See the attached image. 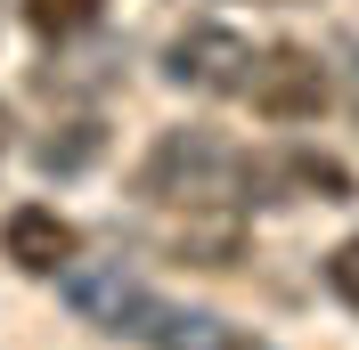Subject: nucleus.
<instances>
[{
    "label": "nucleus",
    "instance_id": "obj_1",
    "mask_svg": "<svg viewBox=\"0 0 359 350\" xmlns=\"http://www.w3.org/2000/svg\"><path fill=\"white\" fill-rule=\"evenodd\" d=\"M131 188L147 204H163V212H245V204H269L278 172L253 163V155H237L221 131H204V122H172V131L147 139Z\"/></svg>",
    "mask_w": 359,
    "mask_h": 350
},
{
    "label": "nucleus",
    "instance_id": "obj_2",
    "mask_svg": "<svg viewBox=\"0 0 359 350\" xmlns=\"http://www.w3.org/2000/svg\"><path fill=\"white\" fill-rule=\"evenodd\" d=\"M253 66H262V49L221 17H188L163 41V82L188 90V98H245L253 90Z\"/></svg>",
    "mask_w": 359,
    "mask_h": 350
},
{
    "label": "nucleus",
    "instance_id": "obj_3",
    "mask_svg": "<svg viewBox=\"0 0 359 350\" xmlns=\"http://www.w3.org/2000/svg\"><path fill=\"white\" fill-rule=\"evenodd\" d=\"M57 293H66V309L90 334H131V342H139V326H147V309L163 302L123 253H82V261L57 277Z\"/></svg>",
    "mask_w": 359,
    "mask_h": 350
},
{
    "label": "nucleus",
    "instance_id": "obj_4",
    "mask_svg": "<svg viewBox=\"0 0 359 350\" xmlns=\"http://www.w3.org/2000/svg\"><path fill=\"white\" fill-rule=\"evenodd\" d=\"M253 114L262 122H278V131H294V122H318V114L335 106V82H327V57L318 49H294V41H278V49H262V66H253Z\"/></svg>",
    "mask_w": 359,
    "mask_h": 350
},
{
    "label": "nucleus",
    "instance_id": "obj_5",
    "mask_svg": "<svg viewBox=\"0 0 359 350\" xmlns=\"http://www.w3.org/2000/svg\"><path fill=\"white\" fill-rule=\"evenodd\" d=\"M0 261L17 277H66L82 261V228L57 204H8L0 212Z\"/></svg>",
    "mask_w": 359,
    "mask_h": 350
},
{
    "label": "nucleus",
    "instance_id": "obj_6",
    "mask_svg": "<svg viewBox=\"0 0 359 350\" xmlns=\"http://www.w3.org/2000/svg\"><path fill=\"white\" fill-rule=\"evenodd\" d=\"M269 172H278V188H286V196H311V204H351V196H359L351 163H343V155H327V147H311V139H294Z\"/></svg>",
    "mask_w": 359,
    "mask_h": 350
},
{
    "label": "nucleus",
    "instance_id": "obj_7",
    "mask_svg": "<svg viewBox=\"0 0 359 350\" xmlns=\"http://www.w3.org/2000/svg\"><path fill=\"white\" fill-rule=\"evenodd\" d=\"M163 253L188 261V269H237L245 261V220L237 212H188L172 237H163Z\"/></svg>",
    "mask_w": 359,
    "mask_h": 350
},
{
    "label": "nucleus",
    "instance_id": "obj_8",
    "mask_svg": "<svg viewBox=\"0 0 359 350\" xmlns=\"http://www.w3.org/2000/svg\"><path fill=\"white\" fill-rule=\"evenodd\" d=\"M98 155H107V122H98V114H66V122H49V139L33 147V163H41L49 179H82Z\"/></svg>",
    "mask_w": 359,
    "mask_h": 350
},
{
    "label": "nucleus",
    "instance_id": "obj_9",
    "mask_svg": "<svg viewBox=\"0 0 359 350\" xmlns=\"http://www.w3.org/2000/svg\"><path fill=\"white\" fill-rule=\"evenodd\" d=\"M107 17V0H25V24L41 33V41H74L90 24Z\"/></svg>",
    "mask_w": 359,
    "mask_h": 350
},
{
    "label": "nucleus",
    "instance_id": "obj_10",
    "mask_svg": "<svg viewBox=\"0 0 359 350\" xmlns=\"http://www.w3.org/2000/svg\"><path fill=\"white\" fill-rule=\"evenodd\" d=\"M318 277H327V293H335V302H343V309L359 318V237H343L335 253L318 261Z\"/></svg>",
    "mask_w": 359,
    "mask_h": 350
},
{
    "label": "nucleus",
    "instance_id": "obj_11",
    "mask_svg": "<svg viewBox=\"0 0 359 350\" xmlns=\"http://www.w3.org/2000/svg\"><path fill=\"white\" fill-rule=\"evenodd\" d=\"M8 131H17V122H8V106H0V163H8V147H17V139H8Z\"/></svg>",
    "mask_w": 359,
    "mask_h": 350
}]
</instances>
